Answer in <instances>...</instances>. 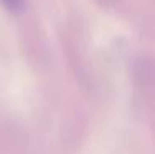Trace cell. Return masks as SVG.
<instances>
[{"mask_svg":"<svg viewBox=\"0 0 155 154\" xmlns=\"http://www.w3.org/2000/svg\"><path fill=\"white\" fill-rule=\"evenodd\" d=\"M5 5H8L10 9H15V7H18L20 5V0H2Z\"/></svg>","mask_w":155,"mask_h":154,"instance_id":"1","label":"cell"}]
</instances>
